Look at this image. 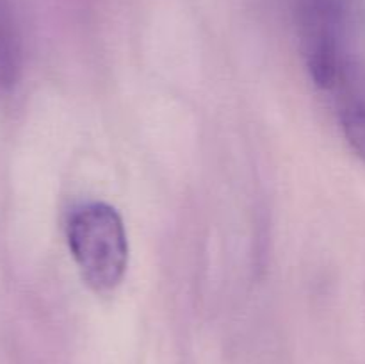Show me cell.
Instances as JSON below:
<instances>
[{
	"label": "cell",
	"instance_id": "cell-1",
	"mask_svg": "<svg viewBox=\"0 0 365 364\" xmlns=\"http://www.w3.org/2000/svg\"><path fill=\"white\" fill-rule=\"evenodd\" d=\"M68 246L86 284L96 293L113 291L128 263L127 232L114 207L82 203L68 218Z\"/></svg>",
	"mask_w": 365,
	"mask_h": 364
},
{
	"label": "cell",
	"instance_id": "cell-2",
	"mask_svg": "<svg viewBox=\"0 0 365 364\" xmlns=\"http://www.w3.org/2000/svg\"><path fill=\"white\" fill-rule=\"evenodd\" d=\"M341 123L353 152L365 163V93H351L344 98Z\"/></svg>",
	"mask_w": 365,
	"mask_h": 364
}]
</instances>
